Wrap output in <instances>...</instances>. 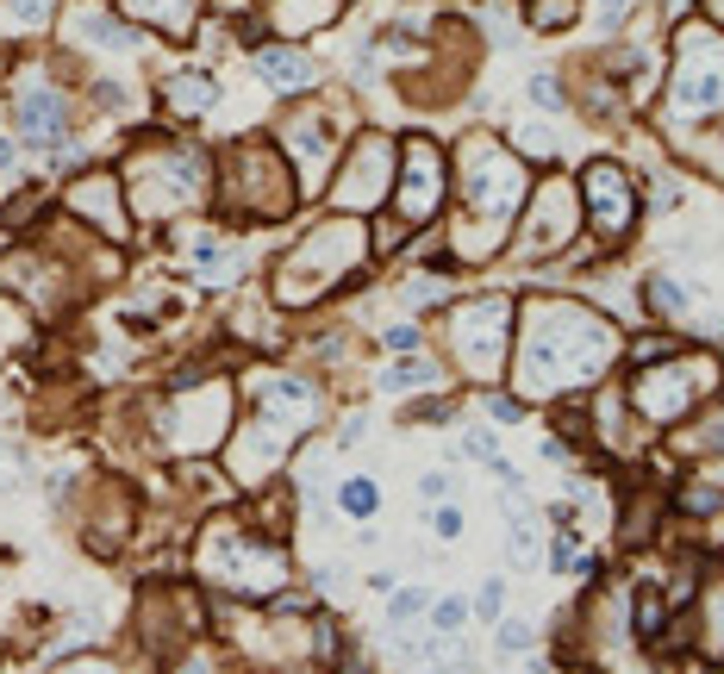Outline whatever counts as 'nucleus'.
<instances>
[{"label": "nucleus", "mask_w": 724, "mask_h": 674, "mask_svg": "<svg viewBox=\"0 0 724 674\" xmlns=\"http://www.w3.org/2000/svg\"><path fill=\"white\" fill-rule=\"evenodd\" d=\"M612 356V331L606 319H593L588 307H550L531 312V325L518 338V394H562V387H588L600 382V368Z\"/></svg>", "instance_id": "obj_1"}, {"label": "nucleus", "mask_w": 724, "mask_h": 674, "mask_svg": "<svg viewBox=\"0 0 724 674\" xmlns=\"http://www.w3.org/2000/svg\"><path fill=\"white\" fill-rule=\"evenodd\" d=\"M462 256H494L506 225L518 219V207L531 200V169H525V156H513L506 144L494 137H475V144H462Z\"/></svg>", "instance_id": "obj_2"}, {"label": "nucleus", "mask_w": 724, "mask_h": 674, "mask_svg": "<svg viewBox=\"0 0 724 674\" xmlns=\"http://www.w3.org/2000/svg\"><path fill=\"white\" fill-rule=\"evenodd\" d=\"M200 575H207V581H219L226 594H250V599H263V594H282V581H287V556L275 550V543L244 538L238 524H212L207 538H200Z\"/></svg>", "instance_id": "obj_3"}, {"label": "nucleus", "mask_w": 724, "mask_h": 674, "mask_svg": "<svg viewBox=\"0 0 724 674\" xmlns=\"http://www.w3.org/2000/svg\"><path fill=\"white\" fill-rule=\"evenodd\" d=\"M312 419H319V387L306 382V375H268L263 400H256V431L244 438V468L256 456H268V468H275L306 438Z\"/></svg>", "instance_id": "obj_4"}, {"label": "nucleus", "mask_w": 724, "mask_h": 674, "mask_svg": "<svg viewBox=\"0 0 724 674\" xmlns=\"http://www.w3.org/2000/svg\"><path fill=\"white\" fill-rule=\"evenodd\" d=\"M369 256V244H362V232L350 225V219H331V225H319V237H306L300 251L287 256L282 269V300H312V294H325L338 275H350Z\"/></svg>", "instance_id": "obj_5"}, {"label": "nucleus", "mask_w": 724, "mask_h": 674, "mask_svg": "<svg viewBox=\"0 0 724 674\" xmlns=\"http://www.w3.org/2000/svg\"><path fill=\"white\" fill-rule=\"evenodd\" d=\"M219 207L238 212V219H282V212L294 207L282 156L268 151V144H238V151H231V175H226Z\"/></svg>", "instance_id": "obj_6"}, {"label": "nucleus", "mask_w": 724, "mask_h": 674, "mask_svg": "<svg viewBox=\"0 0 724 674\" xmlns=\"http://www.w3.org/2000/svg\"><path fill=\"white\" fill-rule=\"evenodd\" d=\"M450 344H457V363L469 368L475 382L500 375L506 344H513V300H506V294H481V300L457 307L450 312Z\"/></svg>", "instance_id": "obj_7"}, {"label": "nucleus", "mask_w": 724, "mask_h": 674, "mask_svg": "<svg viewBox=\"0 0 724 674\" xmlns=\"http://www.w3.org/2000/svg\"><path fill=\"white\" fill-rule=\"evenodd\" d=\"M668 113L705 119L718 113V38L705 25H687L674 44V76H668Z\"/></svg>", "instance_id": "obj_8"}, {"label": "nucleus", "mask_w": 724, "mask_h": 674, "mask_svg": "<svg viewBox=\"0 0 724 674\" xmlns=\"http://www.w3.org/2000/svg\"><path fill=\"white\" fill-rule=\"evenodd\" d=\"M226 412H231V387L212 382V387H182L175 394V406L163 412V438L175 443V450H219V438H226Z\"/></svg>", "instance_id": "obj_9"}, {"label": "nucleus", "mask_w": 724, "mask_h": 674, "mask_svg": "<svg viewBox=\"0 0 724 674\" xmlns=\"http://www.w3.org/2000/svg\"><path fill=\"white\" fill-rule=\"evenodd\" d=\"M705 387H712V363H705V356H693L687 368H644V375L630 382V400H637V412H644V419L668 424V419H681V412L700 400Z\"/></svg>", "instance_id": "obj_10"}, {"label": "nucleus", "mask_w": 724, "mask_h": 674, "mask_svg": "<svg viewBox=\"0 0 724 674\" xmlns=\"http://www.w3.org/2000/svg\"><path fill=\"white\" fill-rule=\"evenodd\" d=\"M13 113H20V137L32 151H44L51 163H63V144H69V100L57 88H44V81H25L20 100H13Z\"/></svg>", "instance_id": "obj_11"}, {"label": "nucleus", "mask_w": 724, "mask_h": 674, "mask_svg": "<svg viewBox=\"0 0 724 674\" xmlns=\"http://www.w3.org/2000/svg\"><path fill=\"white\" fill-rule=\"evenodd\" d=\"M443 200V156L431 137L406 144V169H401V225L406 219H431Z\"/></svg>", "instance_id": "obj_12"}, {"label": "nucleus", "mask_w": 724, "mask_h": 674, "mask_svg": "<svg viewBox=\"0 0 724 674\" xmlns=\"http://www.w3.org/2000/svg\"><path fill=\"white\" fill-rule=\"evenodd\" d=\"M588 207H593V232L600 237H625L637 219V194H630L618 163H593L588 169Z\"/></svg>", "instance_id": "obj_13"}, {"label": "nucleus", "mask_w": 724, "mask_h": 674, "mask_svg": "<svg viewBox=\"0 0 724 674\" xmlns=\"http://www.w3.org/2000/svg\"><path fill=\"white\" fill-rule=\"evenodd\" d=\"M394 151H387V137H362L356 156H350V181L331 188L338 207H382L387 200V181H394Z\"/></svg>", "instance_id": "obj_14"}, {"label": "nucleus", "mask_w": 724, "mask_h": 674, "mask_svg": "<svg viewBox=\"0 0 724 674\" xmlns=\"http://www.w3.org/2000/svg\"><path fill=\"white\" fill-rule=\"evenodd\" d=\"M287 151L300 156V175L319 188L325 169H331V151H338V125L319 119V113H294L287 119Z\"/></svg>", "instance_id": "obj_15"}, {"label": "nucleus", "mask_w": 724, "mask_h": 674, "mask_svg": "<svg viewBox=\"0 0 724 674\" xmlns=\"http://www.w3.org/2000/svg\"><path fill=\"white\" fill-rule=\"evenodd\" d=\"M569 232H574V188L569 181H550V188L537 194L525 251H556V244H569Z\"/></svg>", "instance_id": "obj_16"}, {"label": "nucleus", "mask_w": 724, "mask_h": 674, "mask_svg": "<svg viewBox=\"0 0 724 674\" xmlns=\"http://www.w3.org/2000/svg\"><path fill=\"white\" fill-rule=\"evenodd\" d=\"M69 207L76 212H88L100 232H113V237H125V207H119V175H100V181H88V188H76L69 194Z\"/></svg>", "instance_id": "obj_17"}, {"label": "nucleus", "mask_w": 724, "mask_h": 674, "mask_svg": "<svg viewBox=\"0 0 724 674\" xmlns=\"http://www.w3.org/2000/svg\"><path fill=\"white\" fill-rule=\"evenodd\" d=\"M256 69H263V81L275 88V95L312 88V63H306L300 51H287V44H263V51H256Z\"/></svg>", "instance_id": "obj_18"}, {"label": "nucleus", "mask_w": 724, "mask_h": 674, "mask_svg": "<svg viewBox=\"0 0 724 674\" xmlns=\"http://www.w3.org/2000/svg\"><path fill=\"white\" fill-rule=\"evenodd\" d=\"M138 20L163 25V32H175V38H188L194 32V0H125Z\"/></svg>", "instance_id": "obj_19"}, {"label": "nucleus", "mask_w": 724, "mask_h": 674, "mask_svg": "<svg viewBox=\"0 0 724 674\" xmlns=\"http://www.w3.org/2000/svg\"><path fill=\"white\" fill-rule=\"evenodd\" d=\"M212 100H219V76H207V69H188V76L169 81L175 113H200V107H212Z\"/></svg>", "instance_id": "obj_20"}, {"label": "nucleus", "mask_w": 724, "mask_h": 674, "mask_svg": "<svg viewBox=\"0 0 724 674\" xmlns=\"http://www.w3.org/2000/svg\"><path fill=\"white\" fill-rule=\"evenodd\" d=\"M331 13H338V0H275V25L282 32H312Z\"/></svg>", "instance_id": "obj_21"}, {"label": "nucleus", "mask_w": 724, "mask_h": 674, "mask_svg": "<svg viewBox=\"0 0 724 674\" xmlns=\"http://www.w3.org/2000/svg\"><path fill=\"white\" fill-rule=\"evenodd\" d=\"M194 263H200V281H231L238 275V251L219 244V237H194Z\"/></svg>", "instance_id": "obj_22"}, {"label": "nucleus", "mask_w": 724, "mask_h": 674, "mask_svg": "<svg viewBox=\"0 0 724 674\" xmlns=\"http://www.w3.org/2000/svg\"><path fill=\"white\" fill-rule=\"evenodd\" d=\"M574 13H581V0H525L531 32H562V25H574Z\"/></svg>", "instance_id": "obj_23"}, {"label": "nucleus", "mask_w": 724, "mask_h": 674, "mask_svg": "<svg viewBox=\"0 0 724 674\" xmlns=\"http://www.w3.org/2000/svg\"><path fill=\"white\" fill-rule=\"evenodd\" d=\"M57 0H0V32H39Z\"/></svg>", "instance_id": "obj_24"}, {"label": "nucleus", "mask_w": 724, "mask_h": 674, "mask_svg": "<svg viewBox=\"0 0 724 674\" xmlns=\"http://www.w3.org/2000/svg\"><path fill=\"white\" fill-rule=\"evenodd\" d=\"M649 312H656V319H674V312H687V294H681V281H668V275H656V281H649Z\"/></svg>", "instance_id": "obj_25"}, {"label": "nucleus", "mask_w": 724, "mask_h": 674, "mask_svg": "<svg viewBox=\"0 0 724 674\" xmlns=\"http://www.w3.org/2000/svg\"><path fill=\"white\" fill-rule=\"evenodd\" d=\"M425 382H431V363H401V368H387L382 375L387 394H406V387H425Z\"/></svg>", "instance_id": "obj_26"}, {"label": "nucleus", "mask_w": 724, "mask_h": 674, "mask_svg": "<svg viewBox=\"0 0 724 674\" xmlns=\"http://www.w3.org/2000/svg\"><path fill=\"white\" fill-rule=\"evenodd\" d=\"M637 631H644V637L662 631V594H656V587H644V594H637Z\"/></svg>", "instance_id": "obj_27"}, {"label": "nucleus", "mask_w": 724, "mask_h": 674, "mask_svg": "<svg viewBox=\"0 0 724 674\" xmlns=\"http://www.w3.org/2000/svg\"><path fill=\"white\" fill-rule=\"evenodd\" d=\"M343 512L369 519V512H375V482H343Z\"/></svg>", "instance_id": "obj_28"}, {"label": "nucleus", "mask_w": 724, "mask_h": 674, "mask_svg": "<svg viewBox=\"0 0 724 674\" xmlns=\"http://www.w3.org/2000/svg\"><path fill=\"white\" fill-rule=\"evenodd\" d=\"M462 618H469V599H443V606H438V631H443V637H457V631H462Z\"/></svg>", "instance_id": "obj_29"}, {"label": "nucleus", "mask_w": 724, "mask_h": 674, "mask_svg": "<svg viewBox=\"0 0 724 674\" xmlns=\"http://www.w3.org/2000/svg\"><path fill=\"white\" fill-rule=\"evenodd\" d=\"M525 643H531V631H525V625H500V650H506V655L525 650Z\"/></svg>", "instance_id": "obj_30"}, {"label": "nucleus", "mask_w": 724, "mask_h": 674, "mask_svg": "<svg viewBox=\"0 0 724 674\" xmlns=\"http://www.w3.org/2000/svg\"><path fill=\"white\" fill-rule=\"evenodd\" d=\"M556 424H562V438L569 443H588V419H581V412H562Z\"/></svg>", "instance_id": "obj_31"}, {"label": "nucleus", "mask_w": 724, "mask_h": 674, "mask_svg": "<svg viewBox=\"0 0 724 674\" xmlns=\"http://www.w3.org/2000/svg\"><path fill=\"white\" fill-rule=\"evenodd\" d=\"M387 350H419V331H413V325H394V331H387Z\"/></svg>", "instance_id": "obj_32"}, {"label": "nucleus", "mask_w": 724, "mask_h": 674, "mask_svg": "<svg viewBox=\"0 0 724 674\" xmlns=\"http://www.w3.org/2000/svg\"><path fill=\"white\" fill-rule=\"evenodd\" d=\"M506 550H513V556H531V550H537V538L525 531V524H513V538H506Z\"/></svg>", "instance_id": "obj_33"}, {"label": "nucleus", "mask_w": 724, "mask_h": 674, "mask_svg": "<svg viewBox=\"0 0 724 674\" xmlns=\"http://www.w3.org/2000/svg\"><path fill=\"white\" fill-rule=\"evenodd\" d=\"M419 606H425V594H394V618H401V625L419 612Z\"/></svg>", "instance_id": "obj_34"}, {"label": "nucleus", "mask_w": 724, "mask_h": 674, "mask_svg": "<svg viewBox=\"0 0 724 674\" xmlns=\"http://www.w3.org/2000/svg\"><path fill=\"white\" fill-rule=\"evenodd\" d=\"M469 456H475V463H494V438H487V431H475V438H469Z\"/></svg>", "instance_id": "obj_35"}, {"label": "nucleus", "mask_w": 724, "mask_h": 674, "mask_svg": "<svg viewBox=\"0 0 724 674\" xmlns=\"http://www.w3.org/2000/svg\"><path fill=\"white\" fill-rule=\"evenodd\" d=\"M531 95H537V100H544V107H556V100H562V88H556V81H550V76H537V81H531Z\"/></svg>", "instance_id": "obj_36"}, {"label": "nucleus", "mask_w": 724, "mask_h": 674, "mask_svg": "<svg viewBox=\"0 0 724 674\" xmlns=\"http://www.w3.org/2000/svg\"><path fill=\"white\" fill-rule=\"evenodd\" d=\"M438 281H406V300H438Z\"/></svg>", "instance_id": "obj_37"}, {"label": "nucleus", "mask_w": 724, "mask_h": 674, "mask_svg": "<svg viewBox=\"0 0 724 674\" xmlns=\"http://www.w3.org/2000/svg\"><path fill=\"white\" fill-rule=\"evenodd\" d=\"M457 531H462V512H450V506H443V512H438V538H457Z\"/></svg>", "instance_id": "obj_38"}, {"label": "nucleus", "mask_w": 724, "mask_h": 674, "mask_svg": "<svg viewBox=\"0 0 724 674\" xmlns=\"http://www.w3.org/2000/svg\"><path fill=\"white\" fill-rule=\"evenodd\" d=\"M7 163H13V144H7V137H0V169H7Z\"/></svg>", "instance_id": "obj_39"}]
</instances>
